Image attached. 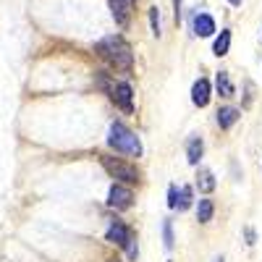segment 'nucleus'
Instances as JSON below:
<instances>
[{"label":"nucleus","mask_w":262,"mask_h":262,"mask_svg":"<svg viewBox=\"0 0 262 262\" xmlns=\"http://www.w3.org/2000/svg\"><path fill=\"white\" fill-rule=\"evenodd\" d=\"M191 102L196 107H205L210 102V81L207 79H196L191 86Z\"/></svg>","instance_id":"1a4fd4ad"},{"label":"nucleus","mask_w":262,"mask_h":262,"mask_svg":"<svg viewBox=\"0 0 262 262\" xmlns=\"http://www.w3.org/2000/svg\"><path fill=\"white\" fill-rule=\"evenodd\" d=\"M238 116H242V111H236V107H221V111H217V126L231 128L238 121Z\"/></svg>","instance_id":"f8f14e48"},{"label":"nucleus","mask_w":262,"mask_h":262,"mask_svg":"<svg viewBox=\"0 0 262 262\" xmlns=\"http://www.w3.org/2000/svg\"><path fill=\"white\" fill-rule=\"evenodd\" d=\"M228 50H231V29H223V32H221V37L215 39L212 53H215L217 58H223V55H228Z\"/></svg>","instance_id":"ddd939ff"},{"label":"nucleus","mask_w":262,"mask_h":262,"mask_svg":"<svg viewBox=\"0 0 262 262\" xmlns=\"http://www.w3.org/2000/svg\"><path fill=\"white\" fill-rule=\"evenodd\" d=\"M105 238H107L111 244L121 247L128 259H137V254H139V249H137V233L131 231L123 221H113L111 228H107V233H105Z\"/></svg>","instance_id":"7ed1b4c3"},{"label":"nucleus","mask_w":262,"mask_h":262,"mask_svg":"<svg viewBox=\"0 0 262 262\" xmlns=\"http://www.w3.org/2000/svg\"><path fill=\"white\" fill-rule=\"evenodd\" d=\"M228 3H231L233 8H238V6H242V0H228Z\"/></svg>","instance_id":"4be33fe9"},{"label":"nucleus","mask_w":262,"mask_h":262,"mask_svg":"<svg viewBox=\"0 0 262 262\" xmlns=\"http://www.w3.org/2000/svg\"><path fill=\"white\" fill-rule=\"evenodd\" d=\"M131 205H134V191L116 181L111 186V191H107V207H113V210H128Z\"/></svg>","instance_id":"39448f33"},{"label":"nucleus","mask_w":262,"mask_h":262,"mask_svg":"<svg viewBox=\"0 0 262 262\" xmlns=\"http://www.w3.org/2000/svg\"><path fill=\"white\" fill-rule=\"evenodd\" d=\"M176 200H179V191H176V186H170L168 189V207L170 210H176Z\"/></svg>","instance_id":"6ab92c4d"},{"label":"nucleus","mask_w":262,"mask_h":262,"mask_svg":"<svg viewBox=\"0 0 262 262\" xmlns=\"http://www.w3.org/2000/svg\"><path fill=\"white\" fill-rule=\"evenodd\" d=\"M111 3V11H113V18H116V24L121 29L128 27V21H131V0H107Z\"/></svg>","instance_id":"0eeeda50"},{"label":"nucleus","mask_w":262,"mask_h":262,"mask_svg":"<svg viewBox=\"0 0 262 262\" xmlns=\"http://www.w3.org/2000/svg\"><path fill=\"white\" fill-rule=\"evenodd\" d=\"M100 165L107 170V176L116 179L118 184H139V170L134 165H128L126 160L121 158H113V155H100Z\"/></svg>","instance_id":"20e7f679"},{"label":"nucleus","mask_w":262,"mask_h":262,"mask_svg":"<svg viewBox=\"0 0 262 262\" xmlns=\"http://www.w3.org/2000/svg\"><path fill=\"white\" fill-rule=\"evenodd\" d=\"M163 242H165V249H173V226H170V221H163Z\"/></svg>","instance_id":"f3484780"},{"label":"nucleus","mask_w":262,"mask_h":262,"mask_svg":"<svg viewBox=\"0 0 262 262\" xmlns=\"http://www.w3.org/2000/svg\"><path fill=\"white\" fill-rule=\"evenodd\" d=\"M215 86H217V92H221V97H233L236 95V86H233L228 71H221L215 76Z\"/></svg>","instance_id":"9d476101"},{"label":"nucleus","mask_w":262,"mask_h":262,"mask_svg":"<svg viewBox=\"0 0 262 262\" xmlns=\"http://www.w3.org/2000/svg\"><path fill=\"white\" fill-rule=\"evenodd\" d=\"M191 202H194V191H191V186H181V191H179V200H176V210H189L191 207Z\"/></svg>","instance_id":"dca6fc26"},{"label":"nucleus","mask_w":262,"mask_h":262,"mask_svg":"<svg viewBox=\"0 0 262 262\" xmlns=\"http://www.w3.org/2000/svg\"><path fill=\"white\" fill-rule=\"evenodd\" d=\"M181 3H184V0H173V8H176V21L181 18Z\"/></svg>","instance_id":"aec40b11"},{"label":"nucleus","mask_w":262,"mask_h":262,"mask_svg":"<svg viewBox=\"0 0 262 262\" xmlns=\"http://www.w3.org/2000/svg\"><path fill=\"white\" fill-rule=\"evenodd\" d=\"M111 100L121 107L123 113H134V90H131L128 81H116L113 92H111Z\"/></svg>","instance_id":"423d86ee"},{"label":"nucleus","mask_w":262,"mask_h":262,"mask_svg":"<svg viewBox=\"0 0 262 262\" xmlns=\"http://www.w3.org/2000/svg\"><path fill=\"white\" fill-rule=\"evenodd\" d=\"M95 53L107 66H113V69H118V71H131V66H134V50H131V45L121 34L102 37L97 45H95Z\"/></svg>","instance_id":"f257e3e1"},{"label":"nucleus","mask_w":262,"mask_h":262,"mask_svg":"<svg viewBox=\"0 0 262 262\" xmlns=\"http://www.w3.org/2000/svg\"><path fill=\"white\" fill-rule=\"evenodd\" d=\"M191 27H194V34L196 37H212L217 29H215V18L210 13H194V21H191Z\"/></svg>","instance_id":"6e6552de"},{"label":"nucleus","mask_w":262,"mask_h":262,"mask_svg":"<svg viewBox=\"0 0 262 262\" xmlns=\"http://www.w3.org/2000/svg\"><path fill=\"white\" fill-rule=\"evenodd\" d=\"M149 24H152V34L160 37V13H158V8H149Z\"/></svg>","instance_id":"a211bd4d"},{"label":"nucleus","mask_w":262,"mask_h":262,"mask_svg":"<svg viewBox=\"0 0 262 262\" xmlns=\"http://www.w3.org/2000/svg\"><path fill=\"white\" fill-rule=\"evenodd\" d=\"M212 262H223V257H215V259H212Z\"/></svg>","instance_id":"5701e85b"},{"label":"nucleus","mask_w":262,"mask_h":262,"mask_svg":"<svg viewBox=\"0 0 262 262\" xmlns=\"http://www.w3.org/2000/svg\"><path fill=\"white\" fill-rule=\"evenodd\" d=\"M254 238H257V236H254V231H252V228H247V244H249V247L254 244Z\"/></svg>","instance_id":"412c9836"},{"label":"nucleus","mask_w":262,"mask_h":262,"mask_svg":"<svg viewBox=\"0 0 262 262\" xmlns=\"http://www.w3.org/2000/svg\"><path fill=\"white\" fill-rule=\"evenodd\" d=\"M107 147L116 149V152H123V155H131V158H139L142 155V142L139 137L131 131L128 126L123 123H113L111 131H107Z\"/></svg>","instance_id":"f03ea898"},{"label":"nucleus","mask_w":262,"mask_h":262,"mask_svg":"<svg viewBox=\"0 0 262 262\" xmlns=\"http://www.w3.org/2000/svg\"><path fill=\"white\" fill-rule=\"evenodd\" d=\"M202 152H205V144H202V139H200V137L189 139V144H186V158H189V165H200Z\"/></svg>","instance_id":"9b49d317"},{"label":"nucleus","mask_w":262,"mask_h":262,"mask_svg":"<svg viewBox=\"0 0 262 262\" xmlns=\"http://www.w3.org/2000/svg\"><path fill=\"white\" fill-rule=\"evenodd\" d=\"M196 186H200V191H205V194L215 191V176H212V170L200 168V176H196Z\"/></svg>","instance_id":"4468645a"},{"label":"nucleus","mask_w":262,"mask_h":262,"mask_svg":"<svg viewBox=\"0 0 262 262\" xmlns=\"http://www.w3.org/2000/svg\"><path fill=\"white\" fill-rule=\"evenodd\" d=\"M131 3H134V0H131Z\"/></svg>","instance_id":"b1692460"},{"label":"nucleus","mask_w":262,"mask_h":262,"mask_svg":"<svg viewBox=\"0 0 262 262\" xmlns=\"http://www.w3.org/2000/svg\"><path fill=\"white\" fill-rule=\"evenodd\" d=\"M212 212H215L212 200H200V205H196V221H200V223H210Z\"/></svg>","instance_id":"2eb2a0df"}]
</instances>
